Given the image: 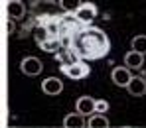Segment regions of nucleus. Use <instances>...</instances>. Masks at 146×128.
I'll list each match as a JSON object with an SVG mask.
<instances>
[{"instance_id":"1","label":"nucleus","mask_w":146,"mask_h":128,"mask_svg":"<svg viewBox=\"0 0 146 128\" xmlns=\"http://www.w3.org/2000/svg\"><path fill=\"white\" fill-rule=\"evenodd\" d=\"M71 49L79 55V59H101L111 49L109 36L97 28V26H87L83 32H79L73 38Z\"/></svg>"},{"instance_id":"2","label":"nucleus","mask_w":146,"mask_h":128,"mask_svg":"<svg viewBox=\"0 0 146 128\" xmlns=\"http://www.w3.org/2000/svg\"><path fill=\"white\" fill-rule=\"evenodd\" d=\"M87 26L75 16V12H65L59 18V38H75Z\"/></svg>"},{"instance_id":"3","label":"nucleus","mask_w":146,"mask_h":128,"mask_svg":"<svg viewBox=\"0 0 146 128\" xmlns=\"http://www.w3.org/2000/svg\"><path fill=\"white\" fill-rule=\"evenodd\" d=\"M61 71H63V75H65V77H69V79H73V81H81V79L89 77L91 67H89V65L81 59V61L73 63V65H69V67H63Z\"/></svg>"},{"instance_id":"4","label":"nucleus","mask_w":146,"mask_h":128,"mask_svg":"<svg viewBox=\"0 0 146 128\" xmlns=\"http://www.w3.org/2000/svg\"><path fill=\"white\" fill-rule=\"evenodd\" d=\"M42 69H44V65H42V61L38 59V57H34V55H28L24 57L22 61H20V71L28 77H36L42 73Z\"/></svg>"},{"instance_id":"5","label":"nucleus","mask_w":146,"mask_h":128,"mask_svg":"<svg viewBox=\"0 0 146 128\" xmlns=\"http://www.w3.org/2000/svg\"><path fill=\"white\" fill-rule=\"evenodd\" d=\"M75 16H77L85 26H93V20L97 18V8H95L91 2H83V4L77 8Z\"/></svg>"},{"instance_id":"6","label":"nucleus","mask_w":146,"mask_h":128,"mask_svg":"<svg viewBox=\"0 0 146 128\" xmlns=\"http://www.w3.org/2000/svg\"><path fill=\"white\" fill-rule=\"evenodd\" d=\"M111 79H113V83L117 85V87H128V83L132 81V75H130V69L128 67H115L113 69V73H111Z\"/></svg>"},{"instance_id":"7","label":"nucleus","mask_w":146,"mask_h":128,"mask_svg":"<svg viewBox=\"0 0 146 128\" xmlns=\"http://www.w3.org/2000/svg\"><path fill=\"white\" fill-rule=\"evenodd\" d=\"M95 104H97V101H95L93 97L83 95V97H79V99H77L75 108H77V112H79V114H83V116H91V114L95 112Z\"/></svg>"},{"instance_id":"8","label":"nucleus","mask_w":146,"mask_h":128,"mask_svg":"<svg viewBox=\"0 0 146 128\" xmlns=\"http://www.w3.org/2000/svg\"><path fill=\"white\" fill-rule=\"evenodd\" d=\"M42 91L49 97H55L63 91V81L57 79V77H48V79L42 81Z\"/></svg>"},{"instance_id":"9","label":"nucleus","mask_w":146,"mask_h":128,"mask_svg":"<svg viewBox=\"0 0 146 128\" xmlns=\"http://www.w3.org/2000/svg\"><path fill=\"white\" fill-rule=\"evenodd\" d=\"M126 91H128L132 97H144L146 95V81L142 77H132V81L128 83Z\"/></svg>"},{"instance_id":"10","label":"nucleus","mask_w":146,"mask_h":128,"mask_svg":"<svg viewBox=\"0 0 146 128\" xmlns=\"http://www.w3.org/2000/svg\"><path fill=\"white\" fill-rule=\"evenodd\" d=\"M142 65H144V55L142 53L130 49L124 55V67H128V69H140Z\"/></svg>"},{"instance_id":"11","label":"nucleus","mask_w":146,"mask_h":128,"mask_svg":"<svg viewBox=\"0 0 146 128\" xmlns=\"http://www.w3.org/2000/svg\"><path fill=\"white\" fill-rule=\"evenodd\" d=\"M6 12H8L10 20H18V18H22L26 14V6H24V2H20V0H12V2L6 4Z\"/></svg>"},{"instance_id":"12","label":"nucleus","mask_w":146,"mask_h":128,"mask_svg":"<svg viewBox=\"0 0 146 128\" xmlns=\"http://www.w3.org/2000/svg\"><path fill=\"white\" fill-rule=\"evenodd\" d=\"M85 126H87L85 118L79 112H71V114H67L63 118V128H85Z\"/></svg>"},{"instance_id":"13","label":"nucleus","mask_w":146,"mask_h":128,"mask_svg":"<svg viewBox=\"0 0 146 128\" xmlns=\"http://www.w3.org/2000/svg\"><path fill=\"white\" fill-rule=\"evenodd\" d=\"M40 24L48 30V34L51 38H59V18H53V16H48L46 20H42Z\"/></svg>"},{"instance_id":"14","label":"nucleus","mask_w":146,"mask_h":128,"mask_svg":"<svg viewBox=\"0 0 146 128\" xmlns=\"http://www.w3.org/2000/svg\"><path fill=\"white\" fill-rule=\"evenodd\" d=\"M40 48L44 51H48V53H59L63 49V44H61V38H48Z\"/></svg>"},{"instance_id":"15","label":"nucleus","mask_w":146,"mask_h":128,"mask_svg":"<svg viewBox=\"0 0 146 128\" xmlns=\"http://www.w3.org/2000/svg\"><path fill=\"white\" fill-rule=\"evenodd\" d=\"M87 128H111L109 124V118L105 114H91L89 116V122H87Z\"/></svg>"},{"instance_id":"16","label":"nucleus","mask_w":146,"mask_h":128,"mask_svg":"<svg viewBox=\"0 0 146 128\" xmlns=\"http://www.w3.org/2000/svg\"><path fill=\"white\" fill-rule=\"evenodd\" d=\"M130 46H132V51H138V53L146 55V36H144V34L134 36L132 42H130Z\"/></svg>"},{"instance_id":"17","label":"nucleus","mask_w":146,"mask_h":128,"mask_svg":"<svg viewBox=\"0 0 146 128\" xmlns=\"http://www.w3.org/2000/svg\"><path fill=\"white\" fill-rule=\"evenodd\" d=\"M48 38H51V36L48 34V30H46L42 24H38L36 28H34V40H36V44H38V46H42Z\"/></svg>"},{"instance_id":"18","label":"nucleus","mask_w":146,"mask_h":128,"mask_svg":"<svg viewBox=\"0 0 146 128\" xmlns=\"http://www.w3.org/2000/svg\"><path fill=\"white\" fill-rule=\"evenodd\" d=\"M107 110H109V102L99 99L97 104H95V112H97V114H103V112H107Z\"/></svg>"}]
</instances>
